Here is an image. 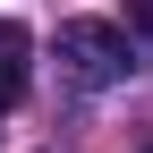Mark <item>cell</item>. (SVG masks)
<instances>
[{"label":"cell","instance_id":"1","mask_svg":"<svg viewBox=\"0 0 153 153\" xmlns=\"http://www.w3.org/2000/svg\"><path fill=\"white\" fill-rule=\"evenodd\" d=\"M60 68L76 85H119V76L136 68V51H128V34L102 26V17H68L60 26Z\"/></svg>","mask_w":153,"mask_h":153},{"label":"cell","instance_id":"3","mask_svg":"<svg viewBox=\"0 0 153 153\" xmlns=\"http://www.w3.org/2000/svg\"><path fill=\"white\" fill-rule=\"evenodd\" d=\"M128 17H136V34L153 43V0H128Z\"/></svg>","mask_w":153,"mask_h":153},{"label":"cell","instance_id":"4","mask_svg":"<svg viewBox=\"0 0 153 153\" xmlns=\"http://www.w3.org/2000/svg\"><path fill=\"white\" fill-rule=\"evenodd\" d=\"M136 153H153V145H136Z\"/></svg>","mask_w":153,"mask_h":153},{"label":"cell","instance_id":"2","mask_svg":"<svg viewBox=\"0 0 153 153\" xmlns=\"http://www.w3.org/2000/svg\"><path fill=\"white\" fill-rule=\"evenodd\" d=\"M26 68H34V34L17 26V17H0V111L26 94Z\"/></svg>","mask_w":153,"mask_h":153}]
</instances>
